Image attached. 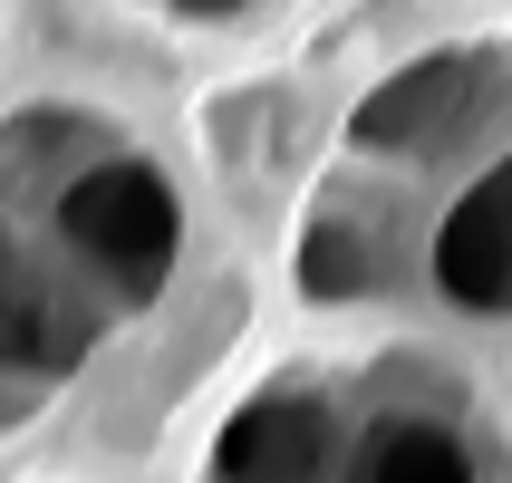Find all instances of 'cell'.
I'll use <instances>...</instances> for the list:
<instances>
[{
	"label": "cell",
	"mask_w": 512,
	"mask_h": 483,
	"mask_svg": "<svg viewBox=\"0 0 512 483\" xmlns=\"http://www.w3.org/2000/svg\"><path fill=\"white\" fill-rule=\"evenodd\" d=\"M358 483H474V455L435 426H387L377 455L358 464Z\"/></svg>",
	"instance_id": "obj_1"
}]
</instances>
